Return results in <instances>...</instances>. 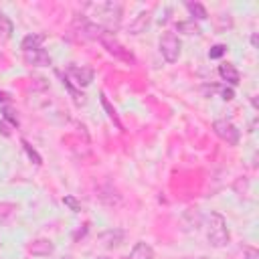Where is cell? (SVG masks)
<instances>
[{
    "label": "cell",
    "mask_w": 259,
    "mask_h": 259,
    "mask_svg": "<svg viewBox=\"0 0 259 259\" xmlns=\"http://www.w3.org/2000/svg\"><path fill=\"white\" fill-rule=\"evenodd\" d=\"M83 16L101 26L105 32H117L121 26V4L119 2H87L83 6Z\"/></svg>",
    "instance_id": "obj_1"
},
{
    "label": "cell",
    "mask_w": 259,
    "mask_h": 259,
    "mask_svg": "<svg viewBox=\"0 0 259 259\" xmlns=\"http://www.w3.org/2000/svg\"><path fill=\"white\" fill-rule=\"evenodd\" d=\"M206 239L212 247L221 249V247H227L229 245V227H227V221L221 212L217 210H210L208 214V227H206Z\"/></svg>",
    "instance_id": "obj_2"
},
{
    "label": "cell",
    "mask_w": 259,
    "mask_h": 259,
    "mask_svg": "<svg viewBox=\"0 0 259 259\" xmlns=\"http://www.w3.org/2000/svg\"><path fill=\"white\" fill-rule=\"evenodd\" d=\"M99 42L103 45V49L109 53V55H113L115 59H119V61H123V63H130V65H134L136 63V57L132 55V51L130 49H125L111 32H105L101 38H99Z\"/></svg>",
    "instance_id": "obj_3"
},
{
    "label": "cell",
    "mask_w": 259,
    "mask_h": 259,
    "mask_svg": "<svg viewBox=\"0 0 259 259\" xmlns=\"http://www.w3.org/2000/svg\"><path fill=\"white\" fill-rule=\"evenodd\" d=\"M180 51H182V42L180 38L174 34V32H164L162 38H160V53L164 57L166 63H176L178 57H180Z\"/></svg>",
    "instance_id": "obj_4"
},
{
    "label": "cell",
    "mask_w": 259,
    "mask_h": 259,
    "mask_svg": "<svg viewBox=\"0 0 259 259\" xmlns=\"http://www.w3.org/2000/svg\"><path fill=\"white\" fill-rule=\"evenodd\" d=\"M212 132H214L223 142H227L229 146H237L239 140H241V132H239L237 125L231 123L229 119H214V121H212Z\"/></svg>",
    "instance_id": "obj_5"
},
{
    "label": "cell",
    "mask_w": 259,
    "mask_h": 259,
    "mask_svg": "<svg viewBox=\"0 0 259 259\" xmlns=\"http://www.w3.org/2000/svg\"><path fill=\"white\" fill-rule=\"evenodd\" d=\"M93 77H95V73H93L91 67L71 65V67L65 69V79H67L69 83H75L77 87H87V85H91Z\"/></svg>",
    "instance_id": "obj_6"
},
{
    "label": "cell",
    "mask_w": 259,
    "mask_h": 259,
    "mask_svg": "<svg viewBox=\"0 0 259 259\" xmlns=\"http://www.w3.org/2000/svg\"><path fill=\"white\" fill-rule=\"evenodd\" d=\"M97 198L105 204V206H117L121 204V194L117 192V188L113 184H101L97 186Z\"/></svg>",
    "instance_id": "obj_7"
},
{
    "label": "cell",
    "mask_w": 259,
    "mask_h": 259,
    "mask_svg": "<svg viewBox=\"0 0 259 259\" xmlns=\"http://www.w3.org/2000/svg\"><path fill=\"white\" fill-rule=\"evenodd\" d=\"M24 55V63L26 65H32V67H49L53 63L51 55L45 51V49H36V51H28V53H22Z\"/></svg>",
    "instance_id": "obj_8"
},
{
    "label": "cell",
    "mask_w": 259,
    "mask_h": 259,
    "mask_svg": "<svg viewBox=\"0 0 259 259\" xmlns=\"http://www.w3.org/2000/svg\"><path fill=\"white\" fill-rule=\"evenodd\" d=\"M123 237H125L123 229H109V231H103L99 235V241H101V245L105 249H115V247H119L123 243Z\"/></svg>",
    "instance_id": "obj_9"
},
{
    "label": "cell",
    "mask_w": 259,
    "mask_h": 259,
    "mask_svg": "<svg viewBox=\"0 0 259 259\" xmlns=\"http://www.w3.org/2000/svg\"><path fill=\"white\" fill-rule=\"evenodd\" d=\"M55 251V243L51 239H34L28 245V253L34 257H49Z\"/></svg>",
    "instance_id": "obj_10"
},
{
    "label": "cell",
    "mask_w": 259,
    "mask_h": 259,
    "mask_svg": "<svg viewBox=\"0 0 259 259\" xmlns=\"http://www.w3.org/2000/svg\"><path fill=\"white\" fill-rule=\"evenodd\" d=\"M219 75H221L223 81L231 83L233 87L239 85V81H241V75H239V71H237V67L233 63H221L219 65Z\"/></svg>",
    "instance_id": "obj_11"
},
{
    "label": "cell",
    "mask_w": 259,
    "mask_h": 259,
    "mask_svg": "<svg viewBox=\"0 0 259 259\" xmlns=\"http://www.w3.org/2000/svg\"><path fill=\"white\" fill-rule=\"evenodd\" d=\"M150 18H152V12L150 10H144V12H140L132 22H130V34H142L146 28H148V24H150Z\"/></svg>",
    "instance_id": "obj_12"
},
{
    "label": "cell",
    "mask_w": 259,
    "mask_h": 259,
    "mask_svg": "<svg viewBox=\"0 0 259 259\" xmlns=\"http://www.w3.org/2000/svg\"><path fill=\"white\" fill-rule=\"evenodd\" d=\"M127 259H154V249H152L148 243L138 241V243L132 247Z\"/></svg>",
    "instance_id": "obj_13"
},
{
    "label": "cell",
    "mask_w": 259,
    "mask_h": 259,
    "mask_svg": "<svg viewBox=\"0 0 259 259\" xmlns=\"http://www.w3.org/2000/svg\"><path fill=\"white\" fill-rule=\"evenodd\" d=\"M45 42V34L42 32H32V34H26L20 42V49L22 53H28V51H36L40 49V45Z\"/></svg>",
    "instance_id": "obj_14"
},
{
    "label": "cell",
    "mask_w": 259,
    "mask_h": 259,
    "mask_svg": "<svg viewBox=\"0 0 259 259\" xmlns=\"http://www.w3.org/2000/svg\"><path fill=\"white\" fill-rule=\"evenodd\" d=\"M99 101H101V107L105 109L107 117L115 123V127H117V130H123V125H121V121H119V117H117V111H115V107L109 103V99L105 97V93H101V95H99Z\"/></svg>",
    "instance_id": "obj_15"
},
{
    "label": "cell",
    "mask_w": 259,
    "mask_h": 259,
    "mask_svg": "<svg viewBox=\"0 0 259 259\" xmlns=\"http://www.w3.org/2000/svg\"><path fill=\"white\" fill-rule=\"evenodd\" d=\"M186 10L190 12V20H204V18H208V12H206V8L200 4V2H186Z\"/></svg>",
    "instance_id": "obj_16"
},
{
    "label": "cell",
    "mask_w": 259,
    "mask_h": 259,
    "mask_svg": "<svg viewBox=\"0 0 259 259\" xmlns=\"http://www.w3.org/2000/svg\"><path fill=\"white\" fill-rule=\"evenodd\" d=\"M18 210V204L14 202H0V225H6Z\"/></svg>",
    "instance_id": "obj_17"
},
{
    "label": "cell",
    "mask_w": 259,
    "mask_h": 259,
    "mask_svg": "<svg viewBox=\"0 0 259 259\" xmlns=\"http://www.w3.org/2000/svg\"><path fill=\"white\" fill-rule=\"evenodd\" d=\"M12 30H14L12 20H10L6 14L0 12V36H2V38H10V36H12Z\"/></svg>",
    "instance_id": "obj_18"
},
{
    "label": "cell",
    "mask_w": 259,
    "mask_h": 259,
    "mask_svg": "<svg viewBox=\"0 0 259 259\" xmlns=\"http://www.w3.org/2000/svg\"><path fill=\"white\" fill-rule=\"evenodd\" d=\"M176 28L184 34H200V26L194 22V20H184V22H178Z\"/></svg>",
    "instance_id": "obj_19"
},
{
    "label": "cell",
    "mask_w": 259,
    "mask_h": 259,
    "mask_svg": "<svg viewBox=\"0 0 259 259\" xmlns=\"http://www.w3.org/2000/svg\"><path fill=\"white\" fill-rule=\"evenodd\" d=\"M20 144H22L24 152L28 154V158H30V160H32V162H34L36 166H40V164H42V158L38 156V152H36V150H34V148H32V146H30V144H28L26 140H20Z\"/></svg>",
    "instance_id": "obj_20"
},
{
    "label": "cell",
    "mask_w": 259,
    "mask_h": 259,
    "mask_svg": "<svg viewBox=\"0 0 259 259\" xmlns=\"http://www.w3.org/2000/svg\"><path fill=\"white\" fill-rule=\"evenodd\" d=\"M2 117H4L6 121H10V125H14V127H18V117H16V111H14L12 107H8V105H4V107H2Z\"/></svg>",
    "instance_id": "obj_21"
},
{
    "label": "cell",
    "mask_w": 259,
    "mask_h": 259,
    "mask_svg": "<svg viewBox=\"0 0 259 259\" xmlns=\"http://www.w3.org/2000/svg\"><path fill=\"white\" fill-rule=\"evenodd\" d=\"M227 45H214V47H210V51H208V59H221L225 53H227Z\"/></svg>",
    "instance_id": "obj_22"
},
{
    "label": "cell",
    "mask_w": 259,
    "mask_h": 259,
    "mask_svg": "<svg viewBox=\"0 0 259 259\" xmlns=\"http://www.w3.org/2000/svg\"><path fill=\"white\" fill-rule=\"evenodd\" d=\"M63 204L69 206L73 212H81V202H79L75 196H65V198H63Z\"/></svg>",
    "instance_id": "obj_23"
},
{
    "label": "cell",
    "mask_w": 259,
    "mask_h": 259,
    "mask_svg": "<svg viewBox=\"0 0 259 259\" xmlns=\"http://www.w3.org/2000/svg\"><path fill=\"white\" fill-rule=\"evenodd\" d=\"M221 97H223L225 101H231V99L235 97V91H233L231 87H223V89H221Z\"/></svg>",
    "instance_id": "obj_24"
},
{
    "label": "cell",
    "mask_w": 259,
    "mask_h": 259,
    "mask_svg": "<svg viewBox=\"0 0 259 259\" xmlns=\"http://www.w3.org/2000/svg\"><path fill=\"white\" fill-rule=\"evenodd\" d=\"M245 259H259V251L255 247H247L245 249Z\"/></svg>",
    "instance_id": "obj_25"
},
{
    "label": "cell",
    "mask_w": 259,
    "mask_h": 259,
    "mask_svg": "<svg viewBox=\"0 0 259 259\" xmlns=\"http://www.w3.org/2000/svg\"><path fill=\"white\" fill-rule=\"evenodd\" d=\"M87 231H89V223H85V225H83V229L75 231V233H73V239H75V241H79V237H85V235H87Z\"/></svg>",
    "instance_id": "obj_26"
},
{
    "label": "cell",
    "mask_w": 259,
    "mask_h": 259,
    "mask_svg": "<svg viewBox=\"0 0 259 259\" xmlns=\"http://www.w3.org/2000/svg\"><path fill=\"white\" fill-rule=\"evenodd\" d=\"M10 101H12V97H10V93H6V91H2V89H0V105L4 107V105H8Z\"/></svg>",
    "instance_id": "obj_27"
},
{
    "label": "cell",
    "mask_w": 259,
    "mask_h": 259,
    "mask_svg": "<svg viewBox=\"0 0 259 259\" xmlns=\"http://www.w3.org/2000/svg\"><path fill=\"white\" fill-rule=\"evenodd\" d=\"M0 134H2V136H6V138L10 136V127H8L4 121H0Z\"/></svg>",
    "instance_id": "obj_28"
},
{
    "label": "cell",
    "mask_w": 259,
    "mask_h": 259,
    "mask_svg": "<svg viewBox=\"0 0 259 259\" xmlns=\"http://www.w3.org/2000/svg\"><path fill=\"white\" fill-rule=\"evenodd\" d=\"M251 45L257 47V34H251Z\"/></svg>",
    "instance_id": "obj_29"
},
{
    "label": "cell",
    "mask_w": 259,
    "mask_h": 259,
    "mask_svg": "<svg viewBox=\"0 0 259 259\" xmlns=\"http://www.w3.org/2000/svg\"><path fill=\"white\" fill-rule=\"evenodd\" d=\"M99 259H107V257H99Z\"/></svg>",
    "instance_id": "obj_30"
}]
</instances>
